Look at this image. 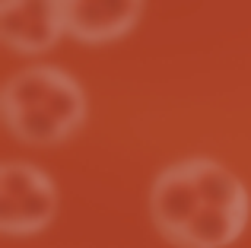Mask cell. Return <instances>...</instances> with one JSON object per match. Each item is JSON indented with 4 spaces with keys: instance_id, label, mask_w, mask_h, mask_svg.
I'll list each match as a JSON object with an SVG mask.
<instances>
[{
    "instance_id": "obj_1",
    "label": "cell",
    "mask_w": 251,
    "mask_h": 248,
    "mask_svg": "<svg viewBox=\"0 0 251 248\" xmlns=\"http://www.w3.org/2000/svg\"><path fill=\"white\" fill-rule=\"evenodd\" d=\"M3 124L16 140L32 147L64 143L86 121L83 86L61 67H25L10 76L0 96Z\"/></svg>"
},
{
    "instance_id": "obj_2",
    "label": "cell",
    "mask_w": 251,
    "mask_h": 248,
    "mask_svg": "<svg viewBox=\"0 0 251 248\" xmlns=\"http://www.w3.org/2000/svg\"><path fill=\"white\" fill-rule=\"evenodd\" d=\"M57 213V188L45 169L32 162L0 166V232L35 236L48 229Z\"/></svg>"
},
{
    "instance_id": "obj_3",
    "label": "cell",
    "mask_w": 251,
    "mask_h": 248,
    "mask_svg": "<svg viewBox=\"0 0 251 248\" xmlns=\"http://www.w3.org/2000/svg\"><path fill=\"white\" fill-rule=\"evenodd\" d=\"M203 207H210V204L201 191L194 159L172 162V166H166L156 175L153 191H150V213H153V223L159 229V236L169 245L181 236V229Z\"/></svg>"
},
{
    "instance_id": "obj_4",
    "label": "cell",
    "mask_w": 251,
    "mask_h": 248,
    "mask_svg": "<svg viewBox=\"0 0 251 248\" xmlns=\"http://www.w3.org/2000/svg\"><path fill=\"white\" fill-rule=\"evenodd\" d=\"M64 35L61 0H3L0 38L19 54H42Z\"/></svg>"
},
{
    "instance_id": "obj_5",
    "label": "cell",
    "mask_w": 251,
    "mask_h": 248,
    "mask_svg": "<svg viewBox=\"0 0 251 248\" xmlns=\"http://www.w3.org/2000/svg\"><path fill=\"white\" fill-rule=\"evenodd\" d=\"M64 32L83 45L127 35L143 13V0H61Z\"/></svg>"
}]
</instances>
